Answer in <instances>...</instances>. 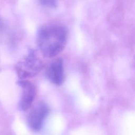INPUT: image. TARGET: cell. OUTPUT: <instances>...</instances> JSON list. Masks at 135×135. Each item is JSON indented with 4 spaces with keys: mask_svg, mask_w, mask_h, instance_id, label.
Here are the masks:
<instances>
[{
    "mask_svg": "<svg viewBox=\"0 0 135 135\" xmlns=\"http://www.w3.org/2000/svg\"><path fill=\"white\" fill-rule=\"evenodd\" d=\"M66 40V28L58 23L42 25L36 34L38 49L45 57H53L59 54L64 49Z\"/></svg>",
    "mask_w": 135,
    "mask_h": 135,
    "instance_id": "obj_1",
    "label": "cell"
},
{
    "mask_svg": "<svg viewBox=\"0 0 135 135\" xmlns=\"http://www.w3.org/2000/svg\"><path fill=\"white\" fill-rule=\"evenodd\" d=\"M44 66V62L37 52L30 49L25 57L16 63L15 70L20 80H25L37 75Z\"/></svg>",
    "mask_w": 135,
    "mask_h": 135,
    "instance_id": "obj_2",
    "label": "cell"
},
{
    "mask_svg": "<svg viewBox=\"0 0 135 135\" xmlns=\"http://www.w3.org/2000/svg\"><path fill=\"white\" fill-rule=\"evenodd\" d=\"M40 3L44 6L51 7H55L56 5V2L53 1H41Z\"/></svg>",
    "mask_w": 135,
    "mask_h": 135,
    "instance_id": "obj_6",
    "label": "cell"
},
{
    "mask_svg": "<svg viewBox=\"0 0 135 135\" xmlns=\"http://www.w3.org/2000/svg\"><path fill=\"white\" fill-rule=\"evenodd\" d=\"M49 111L50 108L45 102L40 101L36 103L27 116V123L30 128L35 131L40 130Z\"/></svg>",
    "mask_w": 135,
    "mask_h": 135,
    "instance_id": "obj_3",
    "label": "cell"
},
{
    "mask_svg": "<svg viewBox=\"0 0 135 135\" xmlns=\"http://www.w3.org/2000/svg\"><path fill=\"white\" fill-rule=\"evenodd\" d=\"M45 75L46 78L53 84L60 85L64 79V72L63 60L61 57H56L47 65Z\"/></svg>",
    "mask_w": 135,
    "mask_h": 135,
    "instance_id": "obj_5",
    "label": "cell"
},
{
    "mask_svg": "<svg viewBox=\"0 0 135 135\" xmlns=\"http://www.w3.org/2000/svg\"><path fill=\"white\" fill-rule=\"evenodd\" d=\"M17 84L21 89L18 108L21 111H26L32 105L36 95V89L33 83L26 80H20Z\"/></svg>",
    "mask_w": 135,
    "mask_h": 135,
    "instance_id": "obj_4",
    "label": "cell"
}]
</instances>
